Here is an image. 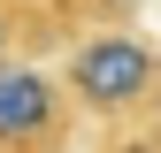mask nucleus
<instances>
[{"label": "nucleus", "mask_w": 161, "mask_h": 153, "mask_svg": "<svg viewBox=\"0 0 161 153\" xmlns=\"http://www.w3.org/2000/svg\"><path fill=\"white\" fill-rule=\"evenodd\" d=\"M153 76H161V61L146 38H85L69 54V92L85 107H130L153 92Z\"/></svg>", "instance_id": "1"}, {"label": "nucleus", "mask_w": 161, "mask_h": 153, "mask_svg": "<svg viewBox=\"0 0 161 153\" xmlns=\"http://www.w3.org/2000/svg\"><path fill=\"white\" fill-rule=\"evenodd\" d=\"M153 138H161V76H153Z\"/></svg>", "instance_id": "3"}, {"label": "nucleus", "mask_w": 161, "mask_h": 153, "mask_svg": "<svg viewBox=\"0 0 161 153\" xmlns=\"http://www.w3.org/2000/svg\"><path fill=\"white\" fill-rule=\"evenodd\" d=\"M62 123V92L23 61H0V145H38Z\"/></svg>", "instance_id": "2"}, {"label": "nucleus", "mask_w": 161, "mask_h": 153, "mask_svg": "<svg viewBox=\"0 0 161 153\" xmlns=\"http://www.w3.org/2000/svg\"><path fill=\"white\" fill-rule=\"evenodd\" d=\"M0 46H8V23H0Z\"/></svg>", "instance_id": "4"}]
</instances>
